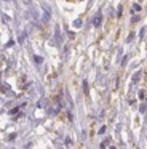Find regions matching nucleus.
<instances>
[{
  "label": "nucleus",
  "instance_id": "obj_4",
  "mask_svg": "<svg viewBox=\"0 0 147 149\" xmlns=\"http://www.w3.org/2000/svg\"><path fill=\"white\" fill-rule=\"evenodd\" d=\"M83 90H85V93H86V95H88V85H86V82L83 84Z\"/></svg>",
  "mask_w": 147,
  "mask_h": 149
},
{
  "label": "nucleus",
  "instance_id": "obj_2",
  "mask_svg": "<svg viewBox=\"0 0 147 149\" xmlns=\"http://www.w3.org/2000/svg\"><path fill=\"white\" fill-rule=\"evenodd\" d=\"M93 23H94V26H99V23H101V15H98V16L94 18V21H93Z\"/></svg>",
  "mask_w": 147,
  "mask_h": 149
},
{
  "label": "nucleus",
  "instance_id": "obj_5",
  "mask_svg": "<svg viewBox=\"0 0 147 149\" xmlns=\"http://www.w3.org/2000/svg\"><path fill=\"white\" fill-rule=\"evenodd\" d=\"M24 3H27V5H31V0H22Z\"/></svg>",
  "mask_w": 147,
  "mask_h": 149
},
{
  "label": "nucleus",
  "instance_id": "obj_3",
  "mask_svg": "<svg viewBox=\"0 0 147 149\" xmlns=\"http://www.w3.org/2000/svg\"><path fill=\"white\" fill-rule=\"evenodd\" d=\"M74 26H75V27H78V26H82V21H80V19H77V21H75V23H74Z\"/></svg>",
  "mask_w": 147,
  "mask_h": 149
},
{
  "label": "nucleus",
  "instance_id": "obj_1",
  "mask_svg": "<svg viewBox=\"0 0 147 149\" xmlns=\"http://www.w3.org/2000/svg\"><path fill=\"white\" fill-rule=\"evenodd\" d=\"M141 77H142V72H141V71H137L136 74L133 75V84H137V80H139Z\"/></svg>",
  "mask_w": 147,
  "mask_h": 149
}]
</instances>
